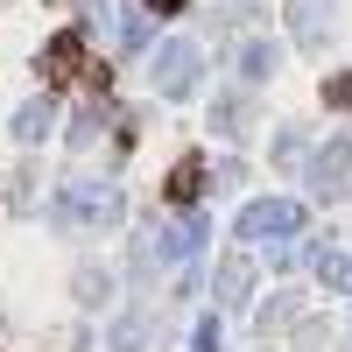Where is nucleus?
<instances>
[{
	"label": "nucleus",
	"mask_w": 352,
	"mask_h": 352,
	"mask_svg": "<svg viewBox=\"0 0 352 352\" xmlns=\"http://www.w3.org/2000/svg\"><path fill=\"white\" fill-rule=\"evenodd\" d=\"M197 184H204V169H197V162H184V169H176V176H169V197H176V204H184V197H197Z\"/></svg>",
	"instance_id": "nucleus-4"
},
{
	"label": "nucleus",
	"mask_w": 352,
	"mask_h": 352,
	"mask_svg": "<svg viewBox=\"0 0 352 352\" xmlns=\"http://www.w3.org/2000/svg\"><path fill=\"white\" fill-rule=\"evenodd\" d=\"M331 21V0H296V36L303 43H317V28Z\"/></svg>",
	"instance_id": "nucleus-3"
},
{
	"label": "nucleus",
	"mask_w": 352,
	"mask_h": 352,
	"mask_svg": "<svg viewBox=\"0 0 352 352\" xmlns=\"http://www.w3.org/2000/svg\"><path fill=\"white\" fill-rule=\"evenodd\" d=\"M331 106H352V78H338V85H331Z\"/></svg>",
	"instance_id": "nucleus-5"
},
{
	"label": "nucleus",
	"mask_w": 352,
	"mask_h": 352,
	"mask_svg": "<svg viewBox=\"0 0 352 352\" xmlns=\"http://www.w3.org/2000/svg\"><path fill=\"white\" fill-rule=\"evenodd\" d=\"M345 169H352V155H345V141H331V148L324 155H317V190H345Z\"/></svg>",
	"instance_id": "nucleus-2"
},
{
	"label": "nucleus",
	"mask_w": 352,
	"mask_h": 352,
	"mask_svg": "<svg viewBox=\"0 0 352 352\" xmlns=\"http://www.w3.org/2000/svg\"><path fill=\"white\" fill-rule=\"evenodd\" d=\"M155 8H184V0H155Z\"/></svg>",
	"instance_id": "nucleus-6"
},
{
	"label": "nucleus",
	"mask_w": 352,
	"mask_h": 352,
	"mask_svg": "<svg viewBox=\"0 0 352 352\" xmlns=\"http://www.w3.org/2000/svg\"><path fill=\"white\" fill-rule=\"evenodd\" d=\"M296 204H254V212L240 219V232H247V240H261V232H296Z\"/></svg>",
	"instance_id": "nucleus-1"
}]
</instances>
